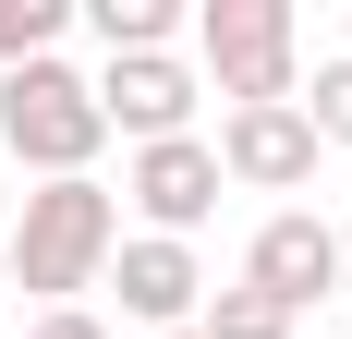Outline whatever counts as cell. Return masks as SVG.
I'll list each match as a JSON object with an SVG mask.
<instances>
[{
  "label": "cell",
  "instance_id": "9c48e42d",
  "mask_svg": "<svg viewBox=\"0 0 352 339\" xmlns=\"http://www.w3.org/2000/svg\"><path fill=\"white\" fill-rule=\"evenodd\" d=\"M85 25H98L109 61H146V49H170V36H182V0H85Z\"/></svg>",
  "mask_w": 352,
  "mask_h": 339
},
{
  "label": "cell",
  "instance_id": "4fadbf2b",
  "mask_svg": "<svg viewBox=\"0 0 352 339\" xmlns=\"http://www.w3.org/2000/svg\"><path fill=\"white\" fill-rule=\"evenodd\" d=\"M25 339H109V327H98V315H85V303H61V315H36Z\"/></svg>",
  "mask_w": 352,
  "mask_h": 339
},
{
  "label": "cell",
  "instance_id": "5b68a950",
  "mask_svg": "<svg viewBox=\"0 0 352 339\" xmlns=\"http://www.w3.org/2000/svg\"><path fill=\"white\" fill-rule=\"evenodd\" d=\"M243 291H267V303L304 327L316 291H340V231H328L316 206H280V218L255 231V255H243Z\"/></svg>",
  "mask_w": 352,
  "mask_h": 339
},
{
  "label": "cell",
  "instance_id": "9a60e30c",
  "mask_svg": "<svg viewBox=\"0 0 352 339\" xmlns=\"http://www.w3.org/2000/svg\"><path fill=\"white\" fill-rule=\"evenodd\" d=\"M0 291H12V242H0Z\"/></svg>",
  "mask_w": 352,
  "mask_h": 339
},
{
  "label": "cell",
  "instance_id": "6da1fadb",
  "mask_svg": "<svg viewBox=\"0 0 352 339\" xmlns=\"http://www.w3.org/2000/svg\"><path fill=\"white\" fill-rule=\"evenodd\" d=\"M122 255V194L109 182H36L25 194V231H12V279L36 291V315L85 303Z\"/></svg>",
  "mask_w": 352,
  "mask_h": 339
},
{
  "label": "cell",
  "instance_id": "3957f363",
  "mask_svg": "<svg viewBox=\"0 0 352 339\" xmlns=\"http://www.w3.org/2000/svg\"><path fill=\"white\" fill-rule=\"evenodd\" d=\"M195 49H207V73H219V97L231 109H280V97H304V73H292V0H207L195 12Z\"/></svg>",
  "mask_w": 352,
  "mask_h": 339
},
{
  "label": "cell",
  "instance_id": "8fae6325",
  "mask_svg": "<svg viewBox=\"0 0 352 339\" xmlns=\"http://www.w3.org/2000/svg\"><path fill=\"white\" fill-rule=\"evenodd\" d=\"M207 339H292V315L267 303V291H207V315H195Z\"/></svg>",
  "mask_w": 352,
  "mask_h": 339
},
{
  "label": "cell",
  "instance_id": "5bb4252c",
  "mask_svg": "<svg viewBox=\"0 0 352 339\" xmlns=\"http://www.w3.org/2000/svg\"><path fill=\"white\" fill-rule=\"evenodd\" d=\"M340 291H352V231H340Z\"/></svg>",
  "mask_w": 352,
  "mask_h": 339
},
{
  "label": "cell",
  "instance_id": "30bf717a",
  "mask_svg": "<svg viewBox=\"0 0 352 339\" xmlns=\"http://www.w3.org/2000/svg\"><path fill=\"white\" fill-rule=\"evenodd\" d=\"M73 25V0H0V73H25V61H49V36Z\"/></svg>",
  "mask_w": 352,
  "mask_h": 339
},
{
  "label": "cell",
  "instance_id": "277c9868",
  "mask_svg": "<svg viewBox=\"0 0 352 339\" xmlns=\"http://www.w3.org/2000/svg\"><path fill=\"white\" fill-rule=\"evenodd\" d=\"M122 206H134L158 242H195L219 206V145L207 134H170V145H134V170H122Z\"/></svg>",
  "mask_w": 352,
  "mask_h": 339
},
{
  "label": "cell",
  "instance_id": "2e32d148",
  "mask_svg": "<svg viewBox=\"0 0 352 339\" xmlns=\"http://www.w3.org/2000/svg\"><path fill=\"white\" fill-rule=\"evenodd\" d=\"M170 339H207V327H170Z\"/></svg>",
  "mask_w": 352,
  "mask_h": 339
},
{
  "label": "cell",
  "instance_id": "7a4b0ae2",
  "mask_svg": "<svg viewBox=\"0 0 352 339\" xmlns=\"http://www.w3.org/2000/svg\"><path fill=\"white\" fill-rule=\"evenodd\" d=\"M0 145H12V170H36V182H98V73H73L61 49L25 73H0Z\"/></svg>",
  "mask_w": 352,
  "mask_h": 339
},
{
  "label": "cell",
  "instance_id": "52a82bcc",
  "mask_svg": "<svg viewBox=\"0 0 352 339\" xmlns=\"http://www.w3.org/2000/svg\"><path fill=\"white\" fill-rule=\"evenodd\" d=\"M109 279H122V315H134L146 339H170V327H195V315H207V267H195V242L134 231L122 255H109Z\"/></svg>",
  "mask_w": 352,
  "mask_h": 339
},
{
  "label": "cell",
  "instance_id": "8992f818",
  "mask_svg": "<svg viewBox=\"0 0 352 339\" xmlns=\"http://www.w3.org/2000/svg\"><path fill=\"white\" fill-rule=\"evenodd\" d=\"M219 182L304 194V182H316V121H304V97H280V109H231V121H219Z\"/></svg>",
  "mask_w": 352,
  "mask_h": 339
},
{
  "label": "cell",
  "instance_id": "ba28073f",
  "mask_svg": "<svg viewBox=\"0 0 352 339\" xmlns=\"http://www.w3.org/2000/svg\"><path fill=\"white\" fill-rule=\"evenodd\" d=\"M98 121H109V134H134V145H170L182 121H195V73H182L170 49L109 61V73H98Z\"/></svg>",
  "mask_w": 352,
  "mask_h": 339
},
{
  "label": "cell",
  "instance_id": "e0dca14e",
  "mask_svg": "<svg viewBox=\"0 0 352 339\" xmlns=\"http://www.w3.org/2000/svg\"><path fill=\"white\" fill-rule=\"evenodd\" d=\"M0 339H12V327H0Z\"/></svg>",
  "mask_w": 352,
  "mask_h": 339
},
{
  "label": "cell",
  "instance_id": "7c38bea8",
  "mask_svg": "<svg viewBox=\"0 0 352 339\" xmlns=\"http://www.w3.org/2000/svg\"><path fill=\"white\" fill-rule=\"evenodd\" d=\"M304 121H316V145H352V49H340V61H316V97H304Z\"/></svg>",
  "mask_w": 352,
  "mask_h": 339
}]
</instances>
